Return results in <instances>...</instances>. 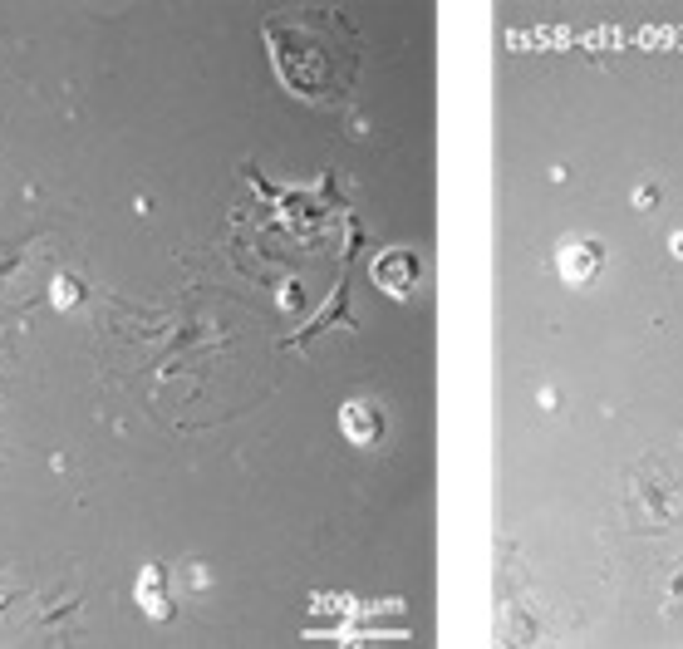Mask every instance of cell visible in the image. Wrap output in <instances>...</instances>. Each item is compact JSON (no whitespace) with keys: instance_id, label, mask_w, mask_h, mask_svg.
<instances>
[{"instance_id":"cell-1","label":"cell","mask_w":683,"mask_h":649,"mask_svg":"<svg viewBox=\"0 0 683 649\" xmlns=\"http://www.w3.org/2000/svg\"><path fill=\"white\" fill-rule=\"evenodd\" d=\"M374 281H379V291L408 295L418 286V256H413V251H384V256L374 261Z\"/></svg>"},{"instance_id":"cell-3","label":"cell","mask_w":683,"mask_h":649,"mask_svg":"<svg viewBox=\"0 0 683 649\" xmlns=\"http://www.w3.org/2000/svg\"><path fill=\"white\" fill-rule=\"evenodd\" d=\"M600 241H566L561 246V276H566L570 286H585L595 271H600Z\"/></svg>"},{"instance_id":"cell-6","label":"cell","mask_w":683,"mask_h":649,"mask_svg":"<svg viewBox=\"0 0 683 649\" xmlns=\"http://www.w3.org/2000/svg\"><path fill=\"white\" fill-rule=\"evenodd\" d=\"M674 251H679V256H683V232H679V236H674Z\"/></svg>"},{"instance_id":"cell-4","label":"cell","mask_w":683,"mask_h":649,"mask_svg":"<svg viewBox=\"0 0 683 649\" xmlns=\"http://www.w3.org/2000/svg\"><path fill=\"white\" fill-rule=\"evenodd\" d=\"M138 605H143L148 615H158V620H168L172 615L168 590H163V571H158V566H143V576H138Z\"/></svg>"},{"instance_id":"cell-5","label":"cell","mask_w":683,"mask_h":649,"mask_svg":"<svg viewBox=\"0 0 683 649\" xmlns=\"http://www.w3.org/2000/svg\"><path fill=\"white\" fill-rule=\"evenodd\" d=\"M55 305H59V310H69V305H74V281H69V276H59V281H55Z\"/></svg>"},{"instance_id":"cell-2","label":"cell","mask_w":683,"mask_h":649,"mask_svg":"<svg viewBox=\"0 0 683 649\" xmlns=\"http://www.w3.org/2000/svg\"><path fill=\"white\" fill-rule=\"evenodd\" d=\"M340 428H344V438H354L359 448H374L379 433H384V413L374 409L369 399H349L340 409Z\"/></svg>"}]
</instances>
